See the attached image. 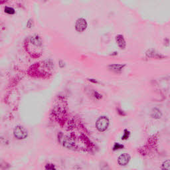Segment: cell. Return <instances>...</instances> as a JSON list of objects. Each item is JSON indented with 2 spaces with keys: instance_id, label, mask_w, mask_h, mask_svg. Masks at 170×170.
I'll return each instance as SVG.
<instances>
[{
  "instance_id": "15",
  "label": "cell",
  "mask_w": 170,
  "mask_h": 170,
  "mask_svg": "<svg viewBox=\"0 0 170 170\" xmlns=\"http://www.w3.org/2000/svg\"><path fill=\"white\" fill-rule=\"evenodd\" d=\"M164 45L165 47H168L170 45V41L168 38H165L164 39Z\"/></svg>"
},
{
  "instance_id": "2",
  "label": "cell",
  "mask_w": 170,
  "mask_h": 170,
  "mask_svg": "<svg viewBox=\"0 0 170 170\" xmlns=\"http://www.w3.org/2000/svg\"><path fill=\"white\" fill-rule=\"evenodd\" d=\"M13 134L16 138L19 140H23L26 138L27 137V131L23 127L21 126H17L13 130Z\"/></svg>"
},
{
  "instance_id": "14",
  "label": "cell",
  "mask_w": 170,
  "mask_h": 170,
  "mask_svg": "<svg viewBox=\"0 0 170 170\" xmlns=\"http://www.w3.org/2000/svg\"><path fill=\"white\" fill-rule=\"evenodd\" d=\"M124 148V146L122 145V144L119 143H116L114 144V147H113V150L116 151L117 150H120V149H122Z\"/></svg>"
},
{
  "instance_id": "12",
  "label": "cell",
  "mask_w": 170,
  "mask_h": 170,
  "mask_svg": "<svg viewBox=\"0 0 170 170\" xmlns=\"http://www.w3.org/2000/svg\"><path fill=\"white\" fill-rule=\"evenodd\" d=\"M162 168L164 169L170 170V160H167L163 163Z\"/></svg>"
},
{
  "instance_id": "5",
  "label": "cell",
  "mask_w": 170,
  "mask_h": 170,
  "mask_svg": "<svg viewBox=\"0 0 170 170\" xmlns=\"http://www.w3.org/2000/svg\"><path fill=\"white\" fill-rule=\"evenodd\" d=\"M116 42L120 49H125L126 47V42L122 35L119 34L116 36Z\"/></svg>"
},
{
  "instance_id": "16",
  "label": "cell",
  "mask_w": 170,
  "mask_h": 170,
  "mask_svg": "<svg viewBox=\"0 0 170 170\" xmlns=\"http://www.w3.org/2000/svg\"><path fill=\"white\" fill-rule=\"evenodd\" d=\"M45 168L47 169H55V167L53 164H47Z\"/></svg>"
},
{
  "instance_id": "3",
  "label": "cell",
  "mask_w": 170,
  "mask_h": 170,
  "mask_svg": "<svg viewBox=\"0 0 170 170\" xmlns=\"http://www.w3.org/2000/svg\"><path fill=\"white\" fill-rule=\"evenodd\" d=\"M88 26L86 19L84 18H79L77 20L75 23V29L79 33H82V32L86 30V27Z\"/></svg>"
},
{
  "instance_id": "1",
  "label": "cell",
  "mask_w": 170,
  "mask_h": 170,
  "mask_svg": "<svg viewBox=\"0 0 170 170\" xmlns=\"http://www.w3.org/2000/svg\"><path fill=\"white\" fill-rule=\"evenodd\" d=\"M109 126V120L107 117L101 116L96 123V127L99 132H104Z\"/></svg>"
},
{
  "instance_id": "18",
  "label": "cell",
  "mask_w": 170,
  "mask_h": 170,
  "mask_svg": "<svg viewBox=\"0 0 170 170\" xmlns=\"http://www.w3.org/2000/svg\"><path fill=\"white\" fill-rule=\"evenodd\" d=\"M117 110H118V113L120 114V116H125L126 115V114L124 113V112L122 110H121L120 109L118 108Z\"/></svg>"
},
{
  "instance_id": "21",
  "label": "cell",
  "mask_w": 170,
  "mask_h": 170,
  "mask_svg": "<svg viewBox=\"0 0 170 170\" xmlns=\"http://www.w3.org/2000/svg\"><path fill=\"white\" fill-rule=\"evenodd\" d=\"M118 55V53H117V52H114L111 55Z\"/></svg>"
},
{
  "instance_id": "6",
  "label": "cell",
  "mask_w": 170,
  "mask_h": 170,
  "mask_svg": "<svg viewBox=\"0 0 170 170\" xmlns=\"http://www.w3.org/2000/svg\"><path fill=\"white\" fill-rule=\"evenodd\" d=\"M130 156L128 153H123L119 156L118 159V163L120 165H127L130 162Z\"/></svg>"
},
{
  "instance_id": "4",
  "label": "cell",
  "mask_w": 170,
  "mask_h": 170,
  "mask_svg": "<svg viewBox=\"0 0 170 170\" xmlns=\"http://www.w3.org/2000/svg\"><path fill=\"white\" fill-rule=\"evenodd\" d=\"M146 55L148 58H153L156 59H164L167 57L165 55L160 54L153 49L147 50V52L146 53Z\"/></svg>"
},
{
  "instance_id": "7",
  "label": "cell",
  "mask_w": 170,
  "mask_h": 170,
  "mask_svg": "<svg viewBox=\"0 0 170 170\" xmlns=\"http://www.w3.org/2000/svg\"><path fill=\"white\" fill-rule=\"evenodd\" d=\"M126 66L125 64H112L108 66V69L115 73H120Z\"/></svg>"
},
{
  "instance_id": "20",
  "label": "cell",
  "mask_w": 170,
  "mask_h": 170,
  "mask_svg": "<svg viewBox=\"0 0 170 170\" xmlns=\"http://www.w3.org/2000/svg\"><path fill=\"white\" fill-rule=\"evenodd\" d=\"M88 80L89 81H91V82H94V83H98V82H97V80H96L95 79H88Z\"/></svg>"
},
{
  "instance_id": "19",
  "label": "cell",
  "mask_w": 170,
  "mask_h": 170,
  "mask_svg": "<svg viewBox=\"0 0 170 170\" xmlns=\"http://www.w3.org/2000/svg\"><path fill=\"white\" fill-rule=\"evenodd\" d=\"M27 27H29V28H31L32 27V22H31V19H29L28 23H27Z\"/></svg>"
},
{
  "instance_id": "17",
  "label": "cell",
  "mask_w": 170,
  "mask_h": 170,
  "mask_svg": "<svg viewBox=\"0 0 170 170\" xmlns=\"http://www.w3.org/2000/svg\"><path fill=\"white\" fill-rule=\"evenodd\" d=\"M95 96L97 98V99H100V98H102V95H100L99 93H98L97 92H95Z\"/></svg>"
},
{
  "instance_id": "11",
  "label": "cell",
  "mask_w": 170,
  "mask_h": 170,
  "mask_svg": "<svg viewBox=\"0 0 170 170\" xmlns=\"http://www.w3.org/2000/svg\"><path fill=\"white\" fill-rule=\"evenodd\" d=\"M5 10V12L9 15H13L15 14V13L14 9L12 8H10V7H6L5 10Z\"/></svg>"
},
{
  "instance_id": "8",
  "label": "cell",
  "mask_w": 170,
  "mask_h": 170,
  "mask_svg": "<svg viewBox=\"0 0 170 170\" xmlns=\"http://www.w3.org/2000/svg\"><path fill=\"white\" fill-rule=\"evenodd\" d=\"M30 41L32 44L37 46V47H40V46L42 45V41H41V39L40 38V37L38 35H34L30 39Z\"/></svg>"
},
{
  "instance_id": "13",
  "label": "cell",
  "mask_w": 170,
  "mask_h": 170,
  "mask_svg": "<svg viewBox=\"0 0 170 170\" xmlns=\"http://www.w3.org/2000/svg\"><path fill=\"white\" fill-rule=\"evenodd\" d=\"M130 134V132H129V131H128V130H124V134L122 137V140H127L128 138H129Z\"/></svg>"
},
{
  "instance_id": "9",
  "label": "cell",
  "mask_w": 170,
  "mask_h": 170,
  "mask_svg": "<svg viewBox=\"0 0 170 170\" xmlns=\"http://www.w3.org/2000/svg\"><path fill=\"white\" fill-rule=\"evenodd\" d=\"M63 146L67 148H72L74 146V142L70 138H66L63 140Z\"/></svg>"
},
{
  "instance_id": "10",
  "label": "cell",
  "mask_w": 170,
  "mask_h": 170,
  "mask_svg": "<svg viewBox=\"0 0 170 170\" xmlns=\"http://www.w3.org/2000/svg\"><path fill=\"white\" fill-rule=\"evenodd\" d=\"M162 115V112H161L160 110H158L157 108L153 109L152 112H151V116H152L153 118H155V119L160 118Z\"/></svg>"
}]
</instances>
